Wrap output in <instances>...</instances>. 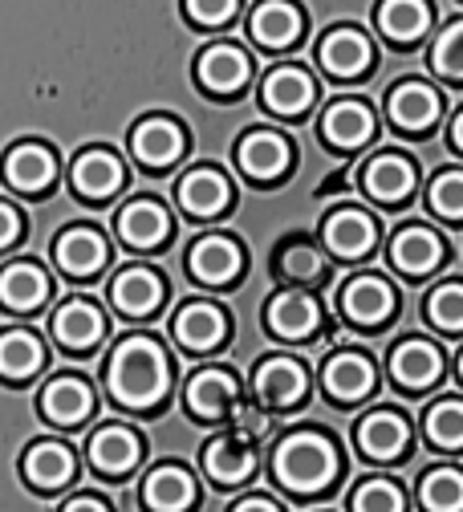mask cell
Returning a JSON list of instances; mask_svg holds the SVG:
<instances>
[{
  "label": "cell",
  "instance_id": "1",
  "mask_svg": "<svg viewBox=\"0 0 463 512\" xmlns=\"http://www.w3.org/2000/svg\"><path fill=\"white\" fill-rule=\"evenodd\" d=\"M110 391L126 407H155L167 391V358L155 342H122L110 362Z\"/></svg>",
  "mask_w": 463,
  "mask_h": 512
},
{
  "label": "cell",
  "instance_id": "2",
  "mask_svg": "<svg viewBox=\"0 0 463 512\" xmlns=\"http://www.w3.org/2000/svg\"><path fill=\"white\" fill-rule=\"evenodd\" d=\"M273 468L289 492H317L338 476V456L321 435H293L277 447Z\"/></svg>",
  "mask_w": 463,
  "mask_h": 512
},
{
  "label": "cell",
  "instance_id": "3",
  "mask_svg": "<svg viewBox=\"0 0 463 512\" xmlns=\"http://www.w3.org/2000/svg\"><path fill=\"white\" fill-rule=\"evenodd\" d=\"M407 443H411V431L394 411H374L358 427V447L374 460H399L407 452Z\"/></svg>",
  "mask_w": 463,
  "mask_h": 512
},
{
  "label": "cell",
  "instance_id": "4",
  "mask_svg": "<svg viewBox=\"0 0 463 512\" xmlns=\"http://www.w3.org/2000/svg\"><path fill=\"white\" fill-rule=\"evenodd\" d=\"M135 460H139V439L130 435L126 427H102V431H94V439H90V464L98 472L122 476V472L135 468Z\"/></svg>",
  "mask_w": 463,
  "mask_h": 512
},
{
  "label": "cell",
  "instance_id": "5",
  "mask_svg": "<svg viewBox=\"0 0 463 512\" xmlns=\"http://www.w3.org/2000/svg\"><path fill=\"white\" fill-rule=\"evenodd\" d=\"M195 500V480L183 468H155L143 484V504L151 512H187Z\"/></svg>",
  "mask_w": 463,
  "mask_h": 512
},
{
  "label": "cell",
  "instance_id": "6",
  "mask_svg": "<svg viewBox=\"0 0 463 512\" xmlns=\"http://www.w3.org/2000/svg\"><path fill=\"white\" fill-rule=\"evenodd\" d=\"M256 395L269 407H289L305 395V370L289 358H273L256 370Z\"/></svg>",
  "mask_w": 463,
  "mask_h": 512
},
{
  "label": "cell",
  "instance_id": "7",
  "mask_svg": "<svg viewBox=\"0 0 463 512\" xmlns=\"http://www.w3.org/2000/svg\"><path fill=\"white\" fill-rule=\"evenodd\" d=\"M236 403V382L220 370H204L187 382V407L200 419H220Z\"/></svg>",
  "mask_w": 463,
  "mask_h": 512
},
{
  "label": "cell",
  "instance_id": "8",
  "mask_svg": "<svg viewBox=\"0 0 463 512\" xmlns=\"http://www.w3.org/2000/svg\"><path fill=\"white\" fill-rule=\"evenodd\" d=\"M41 403H45V415L53 423L74 427V423H82L90 415L94 395H90V387H86L82 378H57V382H49V387H45V399Z\"/></svg>",
  "mask_w": 463,
  "mask_h": 512
},
{
  "label": "cell",
  "instance_id": "9",
  "mask_svg": "<svg viewBox=\"0 0 463 512\" xmlns=\"http://www.w3.org/2000/svg\"><path fill=\"white\" fill-rule=\"evenodd\" d=\"M25 476L37 488H61L74 480V456L61 443H33L25 452Z\"/></svg>",
  "mask_w": 463,
  "mask_h": 512
},
{
  "label": "cell",
  "instance_id": "10",
  "mask_svg": "<svg viewBox=\"0 0 463 512\" xmlns=\"http://www.w3.org/2000/svg\"><path fill=\"white\" fill-rule=\"evenodd\" d=\"M53 334L61 346H70V350H86L102 338V313L86 301H70V305H61L57 317H53Z\"/></svg>",
  "mask_w": 463,
  "mask_h": 512
},
{
  "label": "cell",
  "instance_id": "11",
  "mask_svg": "<svg viewBox=\"0 0 463 512\" xmlns=\"http://www.w3.org/2000/svg\"><path fill=\"white\" fill-rule=\"evenodd\" d=\"M439 370H443V362H439V350L431 342H407V346L394 350V358H390V374L399 378L403 387H411V391L431 387V382L439 378Z\"/></svg>",
  "mask_w": 463,
  "mask_h": 512
},
{
  "label": "cell",
  "instance_id": "12",
  "mask_svg": "<svg viewBox=\"0 0 463 512\" xmlns=\"http://www.w3.org/2000/svg\"><path fill=\"white\" fill-rule=\"evenodd\" d=\"M390 305H394V293H390L386 281H378V277H358V281H350L346 293H342L346 317H354V322H362V326L382 322V317L390 313Z\"/></svg>",
  "mask_w": 463,
  "mask_h": 512
},
{
  "label": "cell",
  "instance_id": "13",
  "mask_svg": "<svg viewBox=\"0 0 463 512\" xmlns=\"http://www.w3.org/2000/svg\"><path fill=\"white\" fill-rule=\"evenodd\" d=\"M200 78L208 90L216 94H228V90H240L248 82V57L236 49V45H216L200 57Z\"/></svg>",
  "mask_w": 463,
  "mask_h": 512
},
{
  "label": "cell",
  "instance_id": "14",
  "mask_svg": "<svg viewBox=\"0 0 463 512\" xmlns=\"http://www.w3.org/2000/svg\"><path fill=\"white\" fill-rule=\"evenodd\" d=\"M110 297H114V305H118L122 313L143 317V313H151V309L159 305L163 285H159V277L147 273V269H126V273H118V281L110 285Z\"/></svg>",
  "mask_w": 463,
  "mask_h": 512
},
{
  "label": "cell",
  "instance_id": "15",
  "mask_svg": "<svg viewBox=\"0 0 463 512\" xmlns=\"http://www.w3.org/2000/svg\"><path fill=\"white\" fill-rule=\"evenodd\" d=\"M179 204L191 216H216L228 204V179L220 171H191L179 183Z\"/></svg>",
  "mask_w": 463,
  "mask_h": 512
},
{
  "label": "cell",
  "instance_id": "16",
  "mask_svg": "<svg viewBox=\"0 0 463 512\" xmlns=\"http://www.w3.org/2000/svg\"><path fill=\"white\" fill-rule=\"evenodd\" d=\"M240 167L252 175V179H277L285 167H289V143L277 139V135H248L240 143Z\"/></svg>",
  "mask_w": 463,
  "mask_h": 512
},
{
  "label": "cell",
  "instance_id": "17",
  "mask_svg": "<svg viewBox=\"0 0 463 512\" xmlns=\"http://www.w3.org/2000/svg\"><path fill=\"white\" fill-rule=\"evenodd\" d=\"M118 232L130 248H155L163 236H167V212L151 200H139V204H126L122 216H118Z\"/></svg>",
  "mask_w": 463,
  "mask_h": 512
},
{
  "label": "cell",
  "instance_id": "18",
  "mask_svg": "<svg viewBox=\"0 0 463 512\" xmlns=\"http://www.w3.org/2000/svg\"><path fill=\"white\" fill-rule=\"evenodd\" d=\"M204 468L216 484H244L252 472H256V456L252 447L240 443V439H216L204 456Z\"/></svg>",
  "mask_w": 463,
  "mask_h": 512
},
{
  "label": "cell",
  "instance_id": "19",
  "mask_svg": "<svg viewBox=\"0 0 463 512\" xmlns=\"http://www.w3.org/2000/svg\"><path fill=\"white\" fill-rule=\"evenodd\" d=\"M135 155L151 167H163V163H175L183 155V131L167 118H151L135 131Z\"/></svg>",
  "mask_w": 463,
  "mask_h": 512
},
{
  "label": "cell",
  "instance_id": "20",
  "mask_svg": "<svg viewBox=\"0 0 463 512\" xmlns=\"http://www.w3.org/2000/svg\"><path fill=\"white\" fill-rule=\"evenodd\" d=\"M102 261H106V240H102L98 232H90V228H74V232H65V236L57 240V265H61L65 273L86 277V273H94Z\"/></svg>",
  "mask_w": 463,
  "mask_h": 512
},
{
  "label": "cell",
  "instance_id": "21",
  "mask_svg": "<svg viewBox=\"0 0 463 512\" xmlns=\"http://www.w3.org/2000/svg\"><path fill=\"white\" fill-rule=\"evenodd\" d=\"M366 61H370V41L354 29H338V33H329L321 41V66L342 74V78L366 70Z\"/></svg>",
  "mask_w": 463,
  "mask_h": 512
},
{
  "label": "cell",
  "instance_id": "22",
  "mask_svg": "<svg viewBox=\"0 0 463 512\" xmlns=\"http://www.w3.org/2000/svg\"><path fill=\"white\" fill-rule=\"evenodd\" d=\"M175 338L187 350H212L224 338V313L212 305H187L175 317Z\"/></svg>",
  "mask_w": 463,
  "mask_h": 512
},
{
  "label": "cell",
  "instance_id": "23",
  "mask_svg": "<svg viewBox=\"0 0 463 512\" xmlns=\"http://www.w3.org/2000/svg\"><path fill=\"white\" fill-rule=\"evenodd\" d=\"M236 269H240V252H236L232 240L212 236V240H204V244H195V252H191V273L200 277V281H208V285L232 281Z\"/></svg>",
  "mask_w": 463,
  "mask_h": 512
},
{
  "label": "cell",
  "instance_id": "24",
  "mask_svg": "<svg viewBox=\"0 0 463 512\" xmlns=\"http://www.w3.org/2000/svg\"><path fill=\"white\" fill-rule=\"evenodd\" d=\"M435 114H439V98H435V90H427L419 82L399 86L390 98V118L399 126H407V131H423V126L435 122Z\"/></svg>",
  "mask_w": 463,
  "mask_h": 512
},
{
  "label": "cell",
  "instance_id": "25",
  "mask_svg": "<svg viewBox=\"0 0 463 512\" xmlns=\"http://www.w3.org/2000/svg\"><path fill=\"white\" fill-rule=\"evenodd\" d=\"M321 126H325V139H329V143H338V147H358L362 139H370L374 118H370V110L358 106V102H338V106H329V110H325Z\"/></svg>",
  "mask_w": 463,
  "mask_h": 512
},
{
  "label": "cell",
  "instance_id": "26",
  "mask_svg": "<svg viewBox=\"0 0 463 512\" xmlns=\"http://www.w3.org/2000/svg\"><path fill=\"white\" fill-rule=\"evenodd\" d=\"M264 102H269L277 114H297V110H305L309 102H313V82H309V74H301V70H277V74H269L264 78Z\"/></svg>",
  "mask_w": 463,
  "mask_h": 512
},
{
  "label": "cell",
  "instance_id": "27",
  "mask_svg": "<svg viewBox=\"0 0 463 512\" xmlns=\"http://www.w3.org/2000/svg\"><path fill=\"white\" fill-rule=\"evenodd\" d=\"M325 240L342 256H362L374 244V220L366 212H338L325 224Z\"/></svg>",
  "mask_w": 463,
  "mask_h": 512
},
{
  "label": "cell",
  "instance_id": "28",
  "mask_svg": "<svg viewBox=\"0 0 463 512\" xmlns=\"http://www.w3.org/2000/svg\"><path fill=\"white\" fill-rule=\"evenodd\" d=\"M53 155L45 151V147H37V143H25V147H17L13 155H9V163H5V175H9V183L13 187H21V191H41L49 179H53Z\"/></svg>",
  "mask_w": 463,
  "mask_h": 512
},
{
  "label": "cell",
  "instance_id": "29",
  "mask_svg": "<svg viewBox=\"0 0 463 512\" xmlns=\"http://www.w3.org/2000/svg\"><path fill=\"white\" fill-rule=\"evenodd\" d=\"M45 293H49V281L33 265H9L0 273V301L13 309H33L45 301Z\"/></svg>",
  "mask_w": 463,
  "mask_h": 512
},
{
  "label": "cell",
  "instance_id": "30",
  "mask_svg": "<svg viewBox=\"0 0 463 512\" xmlns=\"http://www.w3.org/2000/svg\"><path fill=\"white\" fill-rule=\"evenodd\" d=\"M370 382H374V366L358 354H338L325 366V387L338 399H362L370 391Z\"/></svg>",
  "mask_w": 463,
  "mask_h": 512
},
{
  "label": "cell",
  "instance_id": "31",
  "mask_svg": "<svg viewBox=\"0 0 463 512\" xmlns=\"http://www.w3.org/2000/svg\"><path fill=\"white\" fill-rule=\"evenodd\" d=\"M301 29V17L293 5H285V0H269V5H260L252 13V37L260 45H289Z\"/></svg>",
  "mask_w": 463,
  "mask_h": 512
},
{
  "label": "cell",
  "instance_id": "32",
  "mask_svg": "<svg viewBox=\"0 0 463 512\" xmlns=\"http://www.w3.org/2000/svg\"><path fill=\"white\" fill-rule=\"evenodd\" d=\"M269 326L281 338H305L317 326V305L309 297H301V293H285V297H277L269 305Z\"/></svg>",
  "mask_w": 463,
  "mask_h": 512
},
{
  "label": "cell",
  "instance_id": "33",
  "mask_svg": "<svg viewBox=\"0 0 463 512\" xmlns=\"http://www.w3.org/2000/svg\"><path fill=\"white\" fill-rule=\"evenodd\" d=\"M74 183L86 191V196H110V191L122 187V163L106 151H90V155L78 159Z\"/></svg>",
  "mask_w": 463,
  "mask_h": 512
},
{
  "label": "cell",
  "instance_id": "34",
  "mask_svg": "<svg viewBox=\"0 0 463 512\" xmlns=\"http://www.w3.org/2000/svg\"><path fill=\"white\" fill-rule=\"evenodd\" d=\"M411 183H415V171H411V163L399 159V155H382V159H374L370 171H366V187L374 191L378 200H403L407 191H411Z\"/></svg>",
  "mask_w": 463,
  "mask_h": 512
},
{
  "label": "cell",
  "instance_id": "35",
  "mask_svg": "<svg viewBox=\"0 0 463 512\" xmlns=\"http://www.w3.org/2000/svg\"><path fill=\"white\" fill-rule=\"evenodd\" d=\"M427 21H431V13H427L423 0H382V5H378V25H382V33L399 37V41L419 37V33L427 29Z\"/></svg>",
  "mask_w": 463,
  "mask_h": 512
},
{
  "label": "cell",
  "instance_id": "36",
  "mask_svg": "<svg viewBox=\"0 0 463 512\" xmlns=\"http://www.w3.org/2000/svg\"><path fill=\"white\" fill-rule=\"evenodd\" d=\"M394 261H399L407 273H427L431 265H439V240L427 232V228H407L394 236L390 244Z\"/></svg>",
  "mask_w": 463,
  "mask_h": 512
},
{
  "label": "cell",
  "instance_id": "37",
  "mask_svg": "<svg viewBox=\"0 0 463 512\" xmlns=\"http://www.w3.org/2000/svg\"><path fill=\"white\" fill-rule=\"evenodd\" d=\"M419 500H423L427 512H463V472L439 468V472L423 476Z\"/></svg>",
  "mask_w": 463,
  "mask_h": 512
},
{
  "label": "cell",
  "instance_id": "38",
  "mask_svg": "<svg viewBox=\"0 0 463 512\" xmlns=\"http://www.w3.org/2000/svg\"><path fill=\"white\" fill-rule=\"evenodd\" d=\"M41 366V342L33 334H0V374L5 378H29Z\"/></svg>",
  "mask_w": 463,
  "mask_h": 512
},
{
  "label": "cell",
  "instance_id": "39",
  "mask_svg": "<svg viewBox=\"0 0 463 512\" xmlns=\"http://www.w3.org/2000/svg\"><path fill=\"white\" fill-rule=\"evenodd\" d=\"M427 439L443 452H459L463 447V403L459 399H443L427 411Z\"/></svg>",
  "mask_w": 463,
  "mask_h": 512
},
{
  "label": "cell",
  "instance_id": "40",
  "mask_svg": "<svg viewBox=\"0 0 463 512\" xmlns=\"http://www.w3.org/2000/svg\"><path fill=\"white\" fill-rule=\"evenodd\" d=\"M350 508L354 512H403V492L390 480H366L354 488Z\"/></svg>",
  "mask_w": 463,
  "mask_h": 512
},
{
  "label": "cell",
  "instance_id": "41",
  "mask_svg": "<svg viewBox=\"0 0 463 512\" xmlns=\"http://www.w3.org/2000/svg\"><path fill=\"white\" fill-rule=\"evenodd\" d=\"M431 208L447 220H463V175L447 171L431 183Z\"/></svg>",
  "mask_w": 463,
  "mask_h": 512
},
{
  "label": "cell",
  "instance_id": "42",
  "mask_svg": "<svg viewBox=\"0 0 463 512\" xmlns=\"http://www.w3.org/2000/svg\"><path fill=\"white\" fill-rule=\"evenodd\" d=\"M431 322L443 330H463V285H443L431 297Z\"/></svg>",
  "mask_w": 463,
  "mask_h": 512
},
{
  "label": "cell",
  "instance_id": "43",
  "mask_svg": "<svg viewBox=\"0 0 463 512\" xmlns=\"http://www.w3.org/2000/svg\"><path fill=\"white\" fill-rule=\"evenodd\" d=\"M435 70L447 78H463V21L451 25L435 45Z\"/></svg>",
  "mask_w": 463,
  "mask_h": 512
},
{
  "label": "cell",
  "instance_id": "44",
  "mask_svg": "<svg viewBox=\"0 0 463 512\" xmlns=\"http://www.w3.org/2000/svg\"><path fill=\"white\" fill-rule=\"evenodd\" d=\"M236 13V0H187V17L200 25H220Z\"/></svg>",
  "mask_w": 463,
  "mask_h": 512
},
{
  "label": "cell",
  "instance_id": "45",
  "mask_svg": "<svg viewBox=\"0 0 463 512\" xmlns=\"http://www.w3.org/2000/svg\"><path fill=\"white\" fill-rule=\"evenodd\" d=\"M285 273L297 277V281L317 277V256H313L309 248H289V252H285Z\"/></svg>",
  "mask_w": 463,
  "mask_h": 512
},
{
  "label": "cell",
  "instance_id": "46",
  "mask_svg": "<svg viewBox=\"0 0 463 512\" xmlns=\"http://www.w3.org/2000/svg\"><path fill=\"white\" fill-rule=\"evenodd\" d=\"M17 232H21V220H17V212H13L9 204H0V248H5V244H13V240H17Z\"/></svg>",
  "mask_w": 463,
  "mask_h": 512
},
{
  "label": "cell",
  "instance_id": "47",
  "mask_svg": "<svg viewBox=\"0 0 463 512\" xmlns=\"http://www.w3.org/2000/svg\"><path fill=\"white\" fill-rule=\"evenodd\" d=\"M61 512H110L102 500H94V496H78V500H70V504H65Z\"/></svg>",
  "mask_w": 463,
  "mask_h": 512
},
{
  "label": "cell",
  "instance_id": "48",
  "mask_svg": "<svg viewBox=\"0 0 463 512\" xmlns=\"http://www.w3.org/2000/svg\"><path fill=\"white\" fill-rule=\"evenodd\" d=\"M232 512H281L273 500H264V496H252V500H240Z\"/></svg>",
  "mask_w": 463,
  "mask_h": 512
},
{
  "label": "cell",
  "instance_id": "49",
  "mask_svg": "<svg viewBox=\"0 0 463 512\" xmlns=\"http://www.w3.org/2000/svg\"><path fill=\"white\" fill-rule=\"evenodd\" d=\"M455 147H459V151H463V114H459V118H455Z\"/></svg>",
  "mask_w": 463,
  "mask_h": 512
},
{
  "label": "cell",
  "instance_id": "50",
  "mask_svg": "<svg viewBox=\"0 0 463 512\" xmlns=\"http://www.w3.org/2000/svg\"><path fill=\"white\" fill-rule=\"evenodd\" d=\"M459 374H463V358H459Z\"/></svg>",
  "mask_w": 463,
  "mask_h": 512
}]
</instances>
